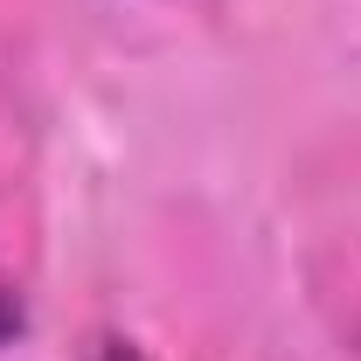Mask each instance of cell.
<instances>
[{"label":"cell","instance_id":"2","mask_svg":"<svg viewBox=\"0 0 361 361\" xmlns=\"http://www.w3.org/2000/svg\"><path fill=\"white\" fill-rule=\"evenodd\" d=\"M90 361H146V355H139V348L126 341V334H104V341L90 348Z\"/></svg>","mask_w":361,"mask_h":361},{"label":"cell","instance_id":"1","mask_svg":"<svg viewBox=\"0 0 361 361\" xmlns=\"http://www.w3.org/2000/svg\"><path fill=\"white\" fill-rule=\"evenodd\" d=\"M28 334V306H21V292H14V278L0 271V348H14Z\"/></svg>","mask_w":361,"mask_h":361}]
</instances>
